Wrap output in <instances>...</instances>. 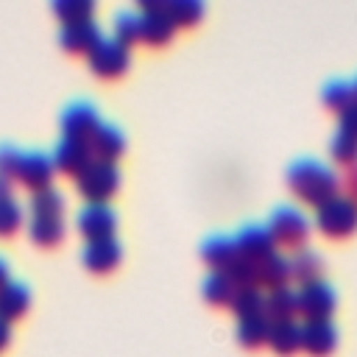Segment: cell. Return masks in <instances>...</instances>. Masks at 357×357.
Instances as JSON below:
<instances>
[{"instance_id": "obj_1", "label": "cell", "mask_w": 357, "mask_h": 357, "mask_svg": "<svg viewBox=\"0 0 357 357\" xmlns=\"http://www.w3.org/2000/svg\"><path fill=\"white\" fill-rule=\"evenodd\" d=\"M287 187L307 204H321L329 195L340 192V176L324 159L315 156H296L284 170Z\"/></svg>"}, {"instance_id": "obj_2", "label": "cell", "mask_w": 357, "mask_h": 357, "mask_svg": "<svg viewBox=\"0 0 357 357\" xmlns=\"http://www.w3.org/2000/svg\"><path fill=\"white\" fill-rule=\"evenodd\" d=\"M75 187L86 198V204H106L117 192V187H120V167H117V162L89 159L75 173Z\"/></svg>"}, {"instance_id": "obj_3", "label": "cell", "mask_w": 357, "mask_h": 357, "mask_svg": "<svg viewBox=\"0 0 357 357\" xmlns=\"http://www.w3.org/2000/svg\"><path fill=\"white\" fill-rule=\"evenodd\" d=\"M315 223L326 237H349L357 226V206L349 192H335L315 206Z\"/></svg>"}, {"instance_id": "obj_4", "label": "cell", "mask_w": 357, "mask_h": 357, "mask_svg": "<svg viewBox=\"0 0 357 357\" xmlns=\"http://www.w3.org/2000/svg\"><path fill=\"white\" fill-rule=\"evenodd\" d=\"M273 237L276 245H290L298 248L307 243L310 234V218L304 215L301 206L296 204H276L268 215V226H265Z\"/></svg>"}, {"instance_id": "obj_5", "label": "cell", "mask_w": 357, "mask_h": 357, "mask_svg": "<svg viewBox=\"0 0 357 357\" xmlns=\"http://www.w3.org/2000/svg\"><path fill=\"white\" fill-rule=\"evenodd\" d=\"M335 304L337 296L326 279H310L296 287V312H301L304 321H329Z\"/></svg>"}, {"instance_id": "obj_6", "label": "cell", "mask_w": 357, "mask_h": 357, "mask_svg": "<svg viewBox=\"0 0 357 357\" xmlns=\"http://www.w3.org/2000/svg\"><path fill=\"white\" fill-rule=\"evenodd\" d=\"M86 59H89L92 73H98L100 78H117L131 64V50H128V45H123L120 39H114L109 33V36H100L86 50Z\"/></svg>"}, {"instance_id": "obj_7", "label": "cell", "mask_w": 357, "mask_h": 357, "mask_svg": "<svg viewBox=\"0 0 357 357\" xmlns=\"http://www.w3.org/2000/svg\"><path fill=\"white\" fill-rule=\"evenodd\" d=\"M59 126H61V137H70V139H89L92 131L100 126V112L92 100H70L61 114H59Z\"/></svg>"}, {"instance_id": "obj_8", "label": "cell", "mask_w": 357, "mask_h": 357, "mask_svg": "<svg viewBox=\"0 0 357 357\" xmlns=\"http://www.w3.org/2000/svg\"><path fill=\"white\" fill-rule=\"evenodd\" d=\"M139 39L148 45H165L173 36V22L165 11V0H142L139 3Z\"/></svg>"}, {"instance_id": "obj_9", "label": "cell", "mask_w": 357, "mask_h": 357, "mask_svg": "<svg viewBox=\"0 0 357 357\" xmlns=\"http://www.w3.org/2000/svg\"><path fill=\"white\" fill-rule=\"evenodd\" d=\"M53 162H50V153L47 151H39V148H28V151H20V159H17V170L11 178H20L25 187L31 190H39V187H47L50 178H53Z\"/></svg>"}, {"instance_id": "obj_10", "label": "cell", "mask_w": 357, "mask_h": 357, "mask_svg": "<svg viewBox=\"0 0 357 357\" xmlns=\"http://www.w3.org/2000/svg\"><path fill=\"white\" fill-rule=\"evenodd\" d=\"M75 226L86 240L114 237L117 229V212L109 204H84L75 212Z\"/></svg>"}, {"instance_id": "obj_11", "label": "cell", "mask_w": 357, "mask_h": 357, "mask_svg": "<svg viewBox=\"0 0 357 357\" xmlns=\"http://www.w3.org/2000/svg\"><path fill=\"white\" fill-rule=\"evenodd\" d=\"M337 346V326L332 321H304L298 324V349L310 357H326Z\"/></svg>"}, {"instance_id": "obj_12", "label": "cell", "mask_w": 357, "mask_h": 357, "mask_svg": "<svg viewBox=\"0 0 357 357\" xmlns=\"http://www.w3.org/2000/svg\"><path fill=\"white\" fill-rule=\"evenodd\" d=\"M231 240H234L237 254L245 257V259H251V262H257V259H262L265 254L276 251V243H273L271 231L265 229V223H243V226L231 234Z\"/></svg>"}, {"instance_id": "obj_13", "label": "cell", "mask_w": 357, "mask_h": 357, "mask_svg": "<svg viewBox=\"0 0 357 357\" xmlns=\"http://www.w3.org/2000/svg\"><path fill=\"white\" fill-rule=\"evenodd\" d=\"M123 259V245L117 237H100V240H86L81 248V262L95 271V273H109L117 268Z\"/></svg>"}, {"instance_id": "obj_14", "label": "cell", "mask_w": 357, "mask_h": 357, "mask_svg": "<svg viewBox=\"0 0 357 357\" xmlns=\"http://www.w3.org/2000/svg\"><path fill=\"white\" fill-rule=\"evenodd\" d=\"M92 159H103V162H117V156L126 151V134L117 123H103L92 131V137L86 139Z\"/></svg>"}, {"instance_id": "obj_15", "label": "cell", "mask_w": 357, "mask_h": 357, "mask_svg": "<svg viewBox=\"0 0 357 357\" xmlns=\"http://www.w3.org/2000/svg\"><path fill=\"white\" fill-rule=\"evenodd\" d=\"M92 159V151H89V142L84 139H70V137H59V142L53 145L50 151V162L56 170H64V173H78L86 162Z\"/></svg>"}, {"instance_id": "obj_16", "label": "cell", "mask_w": 357, "mask_h": 357, "mask_svg": "<svg viewBox=\"0 0 357 357\" xmlns=\"http://www.w3.org/2000/svg\"><path fill=\"white\" fill-rule=\"evenodd\" d=\"M31 307V287L22 279H6L0 284V318L3 321H17L20 315H25V310Z\"/></svg>"}, {"instance_id": "obj_17", "label": "cell", "mask_w": 357, "mask_h": 357, "mask_svg": "<svg viewBox=\"0 0 357 357\" xmlns=\"http://www.w3.org/2000/svg\"><path fill=\"white\" fill-rule=\"evenodd\" d=\"M100 36H103V33H100V25H98L92 17L59 28V45H61L64 50H84V53H86Z\"/></svg>"}, {"instance_id": "obj_18", "label": "cell", "mask_w": 357, "mask_h": 357, "mask_svg": "<svg viewBox=\"0 0 357 357\" xmlns=\"http://www.w3.org/2000/svg\"><path fill=\"white\" fill-rule=\"evenodd\" d=\"M201 257L204 262L212 268V271H223L234 257H237V248H234V240L231 234L226 231H212L201 240Z\"/></svg>"}, {"instance_id": "obj_19", "label": "cell", "mask_w": 357, "mask_h": 357, "mask_svg": "<svg viewBox=\"0 0 357 357\" xmlns=\"http://www.w3.org/2000/svg\"><path fill=\"white\" fill-rule=\"evenodd\" d=\"M262 315L268 321L293 318L296 315V287H290V284L268 287V293H262Z\"/></svg>"}, {"instance_id": "obj_20", "label": "cell", "mask_w": 357, "mask_h": 357, "mask_svg": "<svg viewBox=\"0 0 357 357\" xmlns=\"http://www.w3.org/2000/svg\"><path fill=\"white\" fill-rule=\"evenodd\" d=\"M287 265H290V276H296L298 284L310 282V279H321V273H324V257H321V251H315L310 245L293 248V254L287 257Z\"/></svg>"}, {"instance_id": "obj_21", "label": "cell", "mask_w": 357, "mask_h": 357, "mask_svg": "<svg viewBox=\"0 0 357 357\" xmlns=\"http://www.w3.org/2000/svg\"><path fill=\"white\" fill-rule=\"evenodd\" d=\"M254 268H257V287H279V284H287L290 279L287 257L279 251L265 254L262 259L254 262Z\"/></svg>"}, {"instance_id": "obj_22", "label": "cell", "mask_w": 357, "mask_h": 357, "mask_svg": "<svg viewBox=\"0 0 357 357\" xmlns=\"http://www.w3.org/2000/svg\"><path fill=\"white\" fill-rule=\"evenodd\" d=\"M28 234L39 245H56L64 237V220L47 218V215H31L28 218Z\"/></svg>"}, {"instance_id": "obj_23", "label": "cell", "mask_w": 357, "mask_h": 357, "mask_svg": "<svg viewBox=\"0 0 357 357\" xmlns=\"http://www.w3.org/2000/svg\"><path fill=\"white\" fill-rule=\"evenodd\" d=\"M268 343L276 354H293L298 349V324L293 318L284 321H271L268 329Z\"/></svg>"}, {"instance_id": "obj_24", "label": "cell", "mask_w": 357, "mask_h": 357, "mask_svg": "<svg viewBox=\"0 0 357 357\" xmlns=\"http://www.w3.org/2000/svg\"><path fill=\"white\" fill-rule=\"evenodd\" d=\"M28 206H31V215L61 218V212H64V195H61L53 184H47V187H39V190L31 192Z\"/></svg>"}, {"instance_id": "obj_25", "label": "cell", "mask_w": 357, "mask_h": 357, "mask_svg": "<svg viewBox=\"0 0 357 357\" xmlns=\"http://www.w3.org/2000/svg\"><path fill=\"white\" fill-rule=\"evenodd\" d=\"M268 329H271V321L259 312V315H245V318H237V326H234V335L243 346H259L268 340Z\"/></svg>"}, {"instance_id": "obj_26", "label": "cell", "mask_w": 357, "mask_h": 357, "mask_svg": "<svg viewBox=\"0 0 357 357\" xmlns=\"http://www.w3.org/2000/svg\"><path fill=\"white\" fill-rule=\"evenodd\" d=\"M321 98L329 109L343 112V109L354 106V84L349 78H329L321 89Z\"/></svg>"}, {"instance_id": "obj_27", "label": "cell", "mask_w": 357, "mask_h": 357, "mask_svg": "<svg viewBox=\"0 0 357 357\" xmlns=\"http://www.w3.org/2000/svg\"><path fill=\"white\" fill-rule=\"evenodd\" d=\"M165 11L173 22V28L178 25H195L204 17V3L201 0H165Z\"/></svg>"}, {"instance_id": "obj_28", "label": "cell", "mask_w": 357, "mask_h": 357, "mask_svg": "<svg viewBox=\"0 0 357 357\" xmlns=\"http://www.w3.org/2000/svg\"><path fill=\"white\" fill-rule=\"evenodd\" d=\"M231 310L237 318H245V315H259L262 312V287L257 284H248V287H234L231 298H229Z\"/></svg>"}, {"instance_id": "obj_29", "label": "cell", "mask_w": 357, "mask_h": 357, "mask_svg": "<svg viewBox=\"0 0 357 357\" xmlns=\"http://www.w3.org/2000/svg\"><path fill=\"white\" fill-rule=\"evenodd\" d=\"M201 293L209 304H229V298L234 293V284L229 282V276L223 271H209L201 282Z\"/></svg>"}, {"instance_id": "obj_30", "label": "cell", "mask_w": 357, "mask_h": 357, "mask_svg": "<svg viewBox=\"0 0 357 357\" xmlns=\"http://www.w3.org/2000/svg\"><path fill=\"white\" fill-rule=\"evenodd\" d=\"M53 11L61 20V25L89 20L95 11V0H53Z\"/></svg>"}, {"instance_id": "obj_31", "label": "cell", "mask_w": 357, "mask_h": 357, "mask_svg": "<svg viewBox=\"0 0 357 357\" xmlns=\"http://www.w3.org/2000/svg\"><path fill=\"white\" fill-rule=\"evenodd\" d=\"M112 28H114V39H120L123 45H131L139 39V14L134 8H120L114 11V20H112Z\"/></svg>"}, {"instance_id": "obj_32", "label": "cell", "mask_w": 357, "mask_h": 357, "mask_svg": "<svg viewBox=\"0 0 357 357\" xmlns=\"http://www.w3.org/2000/svg\"><path fill=\"white\" fill-rule=\"evenodd\" d=\"M223 273L229 276V282L234 284V287H248V284H257V268H254V262L251 259H245V257H234L226 268H223Z\"/></svg>"}, {"instance_id": "obj_33", "label": "cell", "mask_w": 357, "mask_h": 357, "mask_svg": "<svg viewBox=\"0 0 357 357\" xmlns=\"http://www.w3.org/2000/svg\"><path fill=\"white\" fill-rule=\"evenodd\" d=\"M22 218H25L22 206H20V201H14V195L0 198V237L14 234L22 226Z\"/></svg>"}, {"instance_id": "obj_34", "label": "cell", "mask_w": 357, "mask_h": 357, "mask_svg": "<svg viewBox=\"0 0 357 357\" xmlns=\"http://www.w3.org/2000/svg\"><path fill=\"white\" fill-rule=\"evenodd\" d=\"M329 151L335 156V162H343L349 165L351 162V153H354V142H351V131L346 126H337L332 139H329Z\"/></svg>"}, {"instance_id": "obj_35", "label": "cell", "mask_w": 357, "mask_h": 357, "mask_svg": "<svg viewBox=\"0 0 357 357\" xmlns=\"http://www.w3.org/2000/svg\"><path fill=\"white\" fill-rule=\"evenodd\" d=\"M17 159H20V148L11 142H0V176H14L17 170Z\"/></svg>"}, {"instance_id": "obj_36", "label": "cell", "mask_w": 357, "mask_h": 357, "mask_svg": "<svg viewBox=\"0 0 357 357\" xmlns=\"http://www.w3.org/2000/svg\"><path fill=\"white\" fill-rule=\"evenodd\" d=\"M8 340H11V324L0 318V349H6V346H8Z\"/></svg>"}, {"instance_id": "obj_37", "label": "cell", "mask_w": 357, "mask_h": 357, "mask_svg": "<svg viewBox=\"0 0 357 357\" xmlns=\"http://www.w3.org/2000/svg\"><path fill=\"white\" fill-rule=\"evenodd\" d=\"M8 195H11V178L0 176V198H8Z\"/></svg>"}, {"instance_id": "obj_38", "label": "cell", "mask_w": 357, "mask_h": 357, "mask_svg": "<svg viewBox=\"0 0 357 357\" xmlns=\"http://www.w3.org/2000/svg\"><path fill=\"white\" fill-rule=\"evenodd\" d=\"M8 271H11V268H8V259H6L3 254H0V284H3L6 279H8Z\"/></svg>"}]
</instances>
